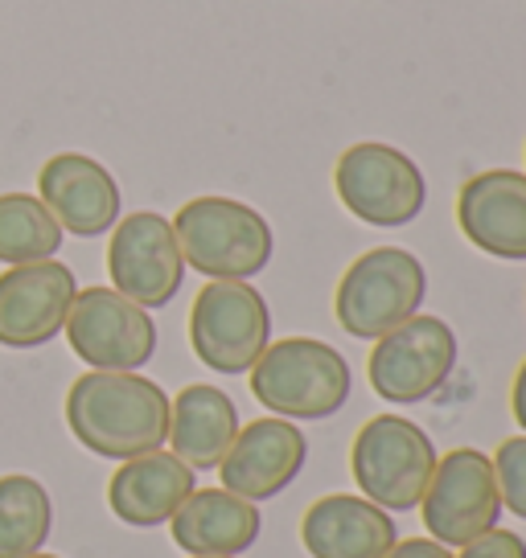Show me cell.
Wrapping results in <instances>:
<instances>
[{
	"instance_id": "6da1fadb",
	"label": "cell",
	"mask_w": 526,
	"mask_h": 558,
	"mask_svg": "<svg viewBox=\"0 0 526 558\" xmlns=\"http://www.w3.org/2000/svg\"><path fill=\"white\" fill-rule=\"evenodd\" d=\"M67 423L87 452L132 460L169 439V395L136 369H91L67 390Z\"/></svg>"
},
{
	"instance_id": "7a4b0ae2",
	"label": "cell",
	"mask_w": 526,
	"mask_h": 558,
	"mask_svg": "<svg viewBox=\"0 0 526 558\" xmlns=\"http://www.w3.org/2000/svg\"><path fill=\"white\" fill-rule=\"evenodd\" d=\"M251 395L280 418H330L350 399V362L330 341L284 337L247 369Z\"/></svg>"
},
{
	"instance_id": "3957f363",
	"label": "cell",
	"mask_w": 526,
	"mask_h": 558,
	"mask_svg": "<svg viewBox=\"0 0 526 558\" xmlns=\"http://www.w3.org/2000/svg\"><path fill=\"white\" fill-rule=\"evenodd\" d=\"M174 234L186 267L211 279H251L272 263L276 239L260 209L235 197H193L177 209Z\"/></svg>"
},
{
	"instance_id": "277c9868",
	"label": "cell",
	"mask_w": 526,
	"mask_h": 558,
	"mask_svg": "<svg viewBox=\"0 0 526 558\" xmlns=\"http://www.w3.org/2000/svg\"><path fill=\"white\" fill-rule=\"evenodd\" d=\"M437 444L420 423L404 415H374L362 423L350 448V472L362 497L386 513L420 509L428 481L437 472Z\"/></svg>"
},
{
	"instance_id": "5b68a950",
	"label": "cell",
	"mask_w": 526,
	"mask_h": 558,
	"mask_svg": "<svg viewBox=\"0 0 526 558\" xmlns=\"http://www.w3.org/2000/svg\"><path fill=\"white\" fill-rule=\"evenodd\" d=\"M428 296V271L404 246H374L346 267L337 283V325L358 341H379L383 332L420 313Z\"/></svg>"
},
{
	"instance_id": "8992f818",
	"label": "cell",
	"mask_w": 526,
	"mask_h": 558,
	"mask_svg": "<svg viewBox=\"0 0 526 558\" xmlns=\"http://www.w3.org/2000/svg\"><path fill=\"white\" fill-rule=\"evenodd\" d=\"M190 345L214 374H247L272 345V308L247 279H211L190 308Z\"/></svg>"
},
{
	"instance_id": "52a82bcc",
	"label": "cell",
	"mask_w": 526,
	"mask_h": 558,
	"mask_svg": "<svg viewBox=\"0 0 526 558\" xmlns=\"http://www.w3.org/2000/svg\"><path fill=\"white\" fill-rule=\"evenodd\" d=\"M334 185L342 206L367 227H407L428 202V181L420 165L379 140L354 144L337 157Z\"/></svg>"
},
{
	"instance_id": "ba28073f",
	"label": "cell",
	"mask_w": 526,
	"mask_h": 558,
	"mask_svg": "<svg viewBox=\"0 0 526 558\" xmlns=\"http://www.w3.org/2000/svg\"><path fill=\"white\" fill-rule=\"evenodd\" d=\"M456 366V332L449 320L432 313H416L374 341L367 362V378L374 395L395 407L432 399L440 386L453 378Z\"/></svg>"
},
{
	"instance_id": "9c48e42d",
	"label": "cell",
	"mask_w": 526,
	"mask_h": 558,
	"mask_svg": "<svg viewBox=\"0 0 526 558\" xmlns=\"http://www.w3.org/2000/svg\"><path fill=\"white\" fill-rule=\"evenodd\" d=\"M423 525L428 538H437L449 550H461L465 542L498 530L502 518V493L493 476V460L477 448H453L437 460V472L423 493Z\"/></svg>"
},
{
	"instance_id": "30bf717a",
	"label": "cell",
	"mask_w": 526,
	"mask_h": 558,
	"mask_svg": "<svg viewBox=\"0 0 526 558\" xmlns=\"http://www.w3.org/2000/svg\"><path fill=\"white\" fill-rule=\"evenodd\" d=\"M62 332L91 369H141L157 353V325L148 308L132 304L116 288H83Z\"/></svg>"
},
{
	"instance_id": "8fae6325",
	"label": "cell",
	"mask_w": 526,
	"mask_h": 558,
	"mask_svg": "<svg viewBox=\"0 0 526 558\" xmlns=\"http://www.w3.org/2000/svg\"><path fill=\"white\" fill-rule=\"evenodd\" d=\"M107 243V276L111 288L141 308H165L181 292L186 259L177 246L174 222L153 209L128 214L116 222Z\"/></svg>"
},
{
	"instance_id": "7c38bea8",
	"label": "cell",
	"mask_w": 526,
	"mask_h": 558,
	"mask_svg": "<svg viewBox=\"0 0 526 558\" xmlns=\"http://www.w3.org/2000/svg\"><path fill=\"white\" fill-rule=\"evenodd\" d=\"M79 283L58 259L21 263L0 276V345L37 349L53 341L71 313Z\"/></svg>"
},
{
	"instance_id": "4fadbf2b",
	"label": "cell",
	"mask_w": 526,
	"mask_h": 558,
	"mask_svg": "<svg viewBox=\"0 0 526 558\" xmlns=\"http://www.w3.org/2000/svg\"><path fill=\"white\" fill-rule=\"evenodd\" d=\"M304 460H309V439L292 418H255L239 427L230 452L218 464V476L227 493L260 506L267 497H280L297 481Z\"/></svg>"
},
{
	"instance_id": "5bb4252c",
	"label": "cell",
	"mask_w": 526,
	"mask_h": 558,
	"mask_svg": "<svg viewBox=\"0 0 526 558\" xmlns=\"http://www.w3.org/2000/svg\"><path fill=\"white\" fill-rule=\"evenodd\" d=\"M37 197L53 222L79 239H95L120 222V185L95 157L58 153L37 173Z\"/></svg>"
},
{
	"instance_id": "9a60e30c",
	"label": "cell",
	"mask_w": 526,
	"mask_h": 558,
	"mask_svg": "<svg viewBox=\"0 0 526 558\" xmlns=\"http://www.w3.org/2000/svg\"><path fill=\"white\" fill-rule=\"evenodd\" d=\"M456 227L493 259H526V173L486 169L456 193Z\"/></svg>"
},
{
	"instance_id": "2e32d148",
	"label": "cell",
	"mask_w": 526,
	"mask_h": 558,
	"mask_svg": "<svg viewBox=\"0 0 526 558\" xmlns=\"http://www.w3.org/2000/svg\"><path fill=\"white\" fill-rule=\"evenodd\" d=\"M300 542L313 558H383L395 542V518L358 493H330L304 509Z\"/></svg>"
},
{
	"instance_id": "e0dca14e",
	"label": "cell",
	"mask_w": 526,
	"mask_h": 558,
	"mask_svg": "<svg viewBox=\"0 0 526 558\" xmlns=\"http://www.w3.org/2000/svg\"><path fill=\"white\" fill-rule=\"evenodd\" d=\"M193 493V469L181 464L174 452H144L123 460L116 476L107 481V506L123 525H165L181 501Z\"/></svg>"
},
{
	"instance_id": "ac0fdd59",
	"label": "cell",
	"mask_w": 526,
	"mask_h": 558,
	"mask_svg": "<svg viewBox=\"0 0 526 558\" xmlns=\"http://www.w3.org/2000/svg\"><path fill=\"white\" fill-rule=\"evenodd\" d=\"M260 509L247 497H235L227 488H193L181 501L169 530L186 555H227L239 558L260 538Z\"/></svg>"
},
{
	"instance_id": "d6986e66",
	"label": "cell",
	"mask_w": 526,
	"mask_h": 558,
	"mask_svg": "<svg viewBox=\"0 0 526 558\" xmlns=\"http://www.w3.org/2000/svg\"><path fill=\"white\" fill-rule=\"evenodd\" d=\"M239 427H243L239 407L218 386L193 383L177 399H169V448L193 472L218 469L239 436Z\"/></svg>"
},
{
	"instance_id": "ffe728a7",
	"label": "cell",
	"mask_w": 526,
	"mask_h": 558,
	"mask_svg": "<svg viewBox=\"0 0 526 558\" xmlns=\"http://www.w3.org/2000/svg\"><path fill=\"white\" fill-rule=\"evenodd\" d=\"M53 506L41 481L25 472L0 476V558H29L50 542Z\"/></svg>"
},
{
	"instance_id": "44dd1931",
	"label": "cell",
	"mask_w": 526,
	"mask_h": 558,
	"mask_svg": "<svg viewBox=\"0 0 526 558\" xmlns=\"http://www.w3.org/2000/svg\"><path fill=\"white\" fill-rule=\"evenodd\" d=\"M67 230L53 222V214L41 206L34 193H0V263L21 267V263L53 259Z\"/></svg>"
},
{
	"instance_id": "7402d4cb",
	"label": "cell",
	"mask_w": 526,
	"mask_h": 558,
	"mask_svg": "<svg viewBox=\"0 0 526 558\" xmlns=\"http://www.w3.org/2000/svg\"><path fill=\"white\" fill-rule=\"evenodd\" d=\"M490 460L493 476H498V493H502V509L526 522V436L502 439V448Z\"/></svg>"
},
{
	"instance_id": "603a6c76",
	"label": "cell",
	"mask_w": 526,
	"mask_h": 558,
	"mask_svg": "<svg viewBox=\"0 0 526 558\" xmlns=\"http://www.w3.org/2000/svg\"><path fill=\"white\" fill-rule=\"evenodd\" d=\"M453 558H526V542L514 530H490L481 538L465 542L461 555Z\"/></svg>"
},
{
	"instance_id": "cb8c5ba5",
	"label": "cell",
	"mask_w": 526,
	"mask_h": 558,
	"mask_svg": "<svg viewBox=\"0 0 526 558\" xmlns=\"http://www.w3.org/2000/svg\"><path fill=\"white\" fill-rule=\"evenodd\" d=\"M383 558H453V550L440 546L437 538H407V542H395Z\"/></svg>"
},
{
	"instance_id": "d4e9b609",
	"label": "cell",
	"mask_w": 526,
	"mask_h": 558,
	"mask_svg": "<svg viewBox=\"0 0 526 558\" xmlns=\"http://www.w3.org/2000/svg\"><path fill=\"white\" fill-rule=\"evenodd\" d=\"M510 411H514L518 427L526 432V362L518 366V374H514V390H510Z\"/></svg>"
},
{
	"instance_id": "484cf974",
	"label": "cell",
	"mask_w": 526,
	"mask_h": 558,
	"mask_svg": "<svg viewBox=\"0 0 526 558\" xmlns=\"http://www.w3.org/2000/svg\"><path fill=\"white\" fill-rule=\"evenodd\" d=\"M190 558H227V555H190Z\"/></svg>"
},
{
	"instance_id": "4316f807",
	"label": "cell",
	"mask_w": 526,
	"mask_h": 558,
	"mask_svg": "<svg viewBox=\"0 0 526 558\" xmlns=\"http://www.w3.org/2000/svg\"><path fill=\"white\" fill-rule=\"evenodd\" d=\"M29 558H58V555H41V550H37V555H29Z\"/></svg>"
}]
</instances>
